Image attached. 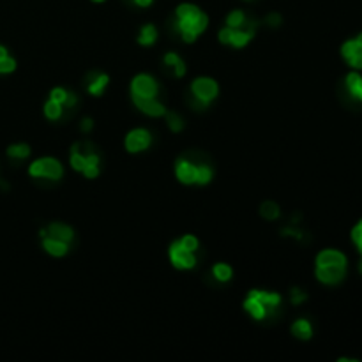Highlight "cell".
<instances>
[{"label": "cell", "instance_id": "obj_1", "mask_svg": "<svg viewBox=\"0 0 362 362\" xmlns=\"http://www.w3.org/2000/svg\"><path fill=\"white\" fill-rule=\"evenodd\" d=\"M175 27L186 43H193L207 28L209 18L196 6L180 4L175 11Z\"/></svg>", "mask_w": 362, "mask_h": 362}, {"label": "cell", "instance_id": "obj_2", "mask_svg": "<svg viewBox=\"0 0 362 362\" xmlns=\"http://www.w3.org/2000/svg\"><path fill=\"white\" fill-rule=\"evenodd\" d=\"M28 173L36 179H50V180H59L64 173V168L53 158H41V160L34 161L28 166Z\"/></svg>", "mask_w": 362, "mask_h": 362}, {"label": "cell", "instance_id": "obj_3", "mask_svg": "<svg viewBox=\"0 0 362 362\" xmlns=\"http://www.w3.org/2000/svg\"><path fill=\"white\" fill-rule=\"evenodd\" d=\"M219 87L212 78H196L191 85V94L198 101L200 106H207L218 96Z\"/></svg>", "mask_w": 362, "mask_h": 362}, {"label": "cell", "instance_id": "obj_4", "mask_svg": "<svg viewBox=\"0 0 362 362\" xmlns=\"http://www.w3.org/2000/svg\"><path fill=\"white\" fill-rule=\"evenodd\" d=\"M343 94L348 104L362 106V76L359 73H350L343 80Z\"/></svg>", "mask_w": 362, "mask_h": 362}, {"label": "cell", "instance_id": "obj_5", "mask_svg": "<svg viewBox=\"0 0 362 362\" xmlns=\"http://www.w3.org/2000/svg\"><path fill=\"white\" fill-rule=\"evenodd\" d=\"M346 276V263H327L316 265V278L323 285H338Z\"/></svg>", "mask_w": 362, "mask_h": 362}, {"label": "cell", "instance_id": "obj_6", "mask_svg": "<svg viewBox=\"0 0 362 362\" xmlns=\"http://www.w3.org/2000/svg\"><path fill=\"white\" fill-rule=\"evenodd\" d=\"M168 255H170L171 263H173L177 269H193V267L196 265L195 253H193V251H187L186 247L180 244V240L171 244Z\"/></svg>", "mask_w": 362, "mask_h": 362}, {"label": "cell", "instance_id": "obj_7", "mask_svg": "<svg viewBox=\"0 0 362 362\" xmlns=\"http://www.w3.org/2000/svg\"><path fill=\"white\" fill-rule=\"evenodd\" d=\"M341 55L348 62V66L355 69H362V34H359L357 37L346 41L343 44Z\"/></svg>", "mask_w": 362, "mask_h": 362}, {"label": "cell", "instance_id": "obj_8", "mask_svg": "<svg viewBox=\"0 0 362 362\" xmlns=\"http://www.w3.org/2000/svg\"><path fill=\"white\" fill-rule=\"evenodd\" d=\"M131 92L135 96L155 97V94H158V84H155V80L152 76L138 75L135 76V80L131 82Z\"/></svg>", "mask_w": 362, "mask_h": 362}, {"label": "cell", "instance_id": "obj_9", "mask_svg": "<svg viewBox=\"0 0 362 362\" xmlns=\"http://www.w3.org/2000/svg\"><path fill=\"white\" fill-rule=\"evenodd\" d=\"M133 103L138 108L140 112L147 113L151 117H161L166 113V108L155 99V97H144V96H135L133 94Z\"/></svg>", "mask_w": 362, "mask_h": 362}, {"label": "cell", "instance_id": "obj_10", "mask_svg": "<svg viewBox=\"0 0 362 362\" xmlns=\"http://www.w3.org/2000/svg\"><path fill=\"white\" fill-rule=\"evenodd\" d=\"M151 145V133L147 129H133L126 136V149L129 152H142Z\"/></svg>", "mask_w": 362, "mask_h": 362}, {"label": "cell", "instance_id": "obj_11", "mask_svg": "<svg viewBox=\"0 0 362 362\" xmlns=\"http://www.w3.org/2000/svg\"><path fill=\"white\" fill-rule=\"evenodd\" d=\"M177 179L182 184H195L196 179V164L189 163L186 160H180L175 166Z\"/></svg>", "mask_w": 362, "mask_h": 362}, {"label": "cell", "instance_id": "obj_12", "mask_svg": "<svg viewBox=\"0 0 362 362\" xmlns=\"http://www.w3.org/2000/svg\"><path fill=\"white\" fill-rule=\"evenodd\" d=\"M44 237H52V239L71 242L73 237H75V234H73V228L68 227V225L52 223L48 228H46V235H44Z\"/></svg>", "mask_w": 362, "mask_h": 362}, {"label": "cell", "instance_id": "obj_13", "mask_svg": "<svg viewBox=\"0 0 362 362\" xmlns=\"http://www.w3.org/2000/svg\"><path fill=\"white\" fill-rule=\"evenodd\" d=\"M244 309L253 316L255 320H263L269 314V309L262 304V301H258L253 295H247V298L244 301Z\"/></svg>", "mask_w": 362, "mask_h": 362}, {"label": "cell", "instance_id": "obj_14", "mask_svg": "<svg viewBox=\"0 0 362 362\" xmlns=\"http://www.w3.org/2000/svg\"><path fill=\"white\" fill-rule=\"evenodd\" d=\"M249 295H253V297H256V298H258V301H262V304L269 311H274L276 307L279 306V303H281V297H279V294H274V292L251 290Z\"/></svg>", "mask_w": 362, "mask_h": 362}, {"label": "cell", "instance_id": "obj_15", "mask_svg": "<svg viewBox=\"0 0 362 362\" xmlns=\"http://www.w3.org/2000/svg\"><path fill=\"white\" fill-rule=\"evenodd\" d=\"M43 247L52 256H64L68 253V242L52 239V237H43Z\"/></svg>", "mask_w": 362, "mask_h": 362}, {"label": "cell", "instance_id": "obj_16", "mask_svg": "<svg viewBox=\"0 0 362 362\" xmlns=\"http://www.w3.org/2000/svg\"><path fill=\"white\" fill-rule=\"evenodd\" d=\"M292 332L298 339H309L313 336V327H311V323L307 320L301 318L292 325Z\"/></svg>", "mask_w": 362, "mask_h": 362}, {"label": "cell", "instance_id": "obj_17", "mask_svg": "<svg viewBox=\"0 0 362 362\" xmlns=\"http://www.w3.org/2000/svg\"><path fill=\"white\" fill-rule=\"evenodd\" d=\"M97 173H99V158L94 152H90V154H87V161H85L84 175L87 179H96Z\"/></svg>", "mask_w": 362, "mask_h": 362}, {"label": "cell", "instance_id": "obj_18", "mask_svg": "<svg viewBox=\"0 0 362 362\" xmlns=\"http://www.w3.org/2000/svg\"><path fill=\"white\" fill-rule=\"evenodd\" d=\"M155 39H158V30H155L154 25L149 23L145 25V27H142V32H140V37H138L140 44L151 46V44L155 43Z\"/></svg>", "mask_w": 362, "mask_h": 362}, {"label": "cell", "instance_id": "obj_19", "mask_svg": "<svg viewBox=\"0 0 362 362\" xmlns=\"http://www.w3.org/2000/svg\"><path fill=\"white\" fill-rule=\"evenodd\" d=\"M164 64L175 69V76H179V78L180 76H184V73H186V66H184V62L180 60V57L173 52L164 55Z\"/></svg>", "mask_w": 362, "mask_h": 362}, {"label": "cell", "instance_id": "obj_20", "mask_svg": "<svg viewBox=\"0 0 362 362\" xmlns=\"http://www.w3.org/2000/svg\"><path fill=\"white\" fill-rule=\"evenodd\" d=\"M108 82H110V78H108L106 75H96V78L92 80V84L88 85V92H90L92 96H101L104 92V87L108 85Z\"/></svg>", "mask_w": 362, "mask_h": 362}, {"label": "cell", "instance_id": "obj_21", "mask_svg": "<svg viewBox=\"0 0 362 362\" xmlns=\"http://www.w3.org/2000/svg\"><path fill=\"white\" fill-rule=\"evenodd\" d=\"M8 155L12 160H25L30 155V147L25 144H15L8 149Z\"/></svg>", "mask_w": 362, "mask_h": 362}, {"label": "cell", "instance_id": "obj_22", "mask_svg": "<svg viewBox=\"0 0 362 362\" xmlns=\"http://www.w3.org/2000/svg\"><path fill=\"white\" fill-rule=\"evenodd\" d=\"M260 214L265 219H269V221H274V219L279 218L281 212H279V207L274 202H265L262 203V207H260Z\"/></svg>", "mask_w": 362, "mask_h": 362}, {"label": "cell", "instance_id": "obj_23", "mask_svg": "<svg viewBox=\"0 0 362 362\" xmlns=\"http://www.w3.org/2000/svg\"><path fill=\"white\" fill-rule=\"evenodd\" d=\"M212 180V170L207 166V164H196V179L195 184H209Z\"/></svg>", "mask_w": 362, "mask_h": 362}, {"label": "cell", "instance_id": "obj_24", "mask_svg": "<svg viewBox=\"0 0 362 362\" xmlns=\"http://www.w3.org/2000/svg\"><path fill=\"white\" fill-rule=\"evenodd\" d=\"M212 274L218 281H230L231 279V267L227 263H216L212 269Z\"/></svg>", "mask_w": 362, "mask_h": 362}, {"label": "cell", "instance_id": "obj_25", "mask_svg": "<svg viewBox=\"0 0 362 362\" xmlns=\"http://www.w3.org/2000/svg\"><path fill=\"white\" fill-rule=\"evenodd\" d=\"M44 115L48 117L50 120H57L62 115V104L57 103V101L50 99L48 103L44 104Z\"/></svg>", "mask_w": 362, "mask_h": 362}, {"label": "cell", "instance_id": "obj_26", "mask_svg": "<svg viewBox=\"0 0 362 362\" xmlns=\"http://www.w3.org/2000/svg\"><path fill=\"white\" fill-rule=\"evenodd\" d=\"M227 23L230 28H240L246 23V15H244L240 9H235V11H231L230 15H228Z\"/></svg>", "mask_w": 362, "mask_h": 362}, {"label": "cell", "instance_id": "obj_27", "mask_svg": "<svg viewBox=\"0 0 362 362\" xmlns=\"http://www.w3.org/2000/svg\"><path fill=\"white\" fill-rule=\"evenodd\" d=\"M85 161H87V155L78 152V145H75V149H73L71 152V166L75 168L76 171H84Z\"/></svg>", "mask_w": 362, "mask_h": 362}, {"label": "cell", "instance_id": "obj_28", "mask_svg": "<svg viewBox=\"0 0 362 362\" xmlns=\"http://www.w3.org/2000/svg\"><path fill=\"white\" fill-rule=\"evenodd\" d=\"M17 69V60L12 59L11 55L0 57V75H9Z\"/></svg>", "mask_w": 362, "mask_h": 362}, {"label": "cell", "instance_id": "obj_29", "mask_svg": "<svg viewBox=\"0 0 362 362\" xmlns=\"http://www.w3.org/2000/svg\"><path fill=\"white\" fill-rule=\"evenodd\" d=\"M166 122H168V126H170V129L173 133H179L180 129L184 128V122H182V119H180V115H177V113H168L166 115Z\"/></svg>", "mask_w": 362, "mask_h": 362}, {"label": "cell", "instance_id": "obj_30", "mask_svg": "<svg viewBox=\"0 0 362 362\" xmlns=\"http://www.w3.org/2000/svg\"><path fill=\"white\" fill-rule=\"evenodd\" d=\"M352 240H354V244L357 246L359 253H361L362 256V219L355 225L354 230H352Z\"/></svg>", "mask_w": 362, "mask_h": 362}, {"label": "cell", "instance_id": "obj_31", "mask_svg": "<svg viewBox=\"0 0 362 362\" xmlns=\"http://www.w3.org/2000/svg\"><path fill=\"white\" fill-rule=\"evenodd\" d=\"M180 244H182L187 251H193V253L198 249V239H196L195 235H184L182 239H180Z\"/></svg>", "mask_w": 362, "mask_h": 362}, {"label": "cell", "instance_id": "obj_32", "mask_svg": "<svg viewBox=\"0 0 362 362\" xmlns=\"http://www.w3.org/2000/svg\"><path fill=\"white\" fill-rule=\"evenodd\" d=\"M50 99L57 101V103H60V104H64L66 99H68V92H66L64 88H60V87L53 88L52 94H50Z\"/></svg>", "mask_w": 362, "mask_h": 362}, {"label": "cell", "instance_id": "obj_33", "mask_svg": "<svg viewBox=\"0 0 362 362\" xmlns=\"http://www.w3.org/2000/svg\"><path fill=\"white\" fill-rule=\"evenodd\" d=\"M231 34H234V28H230V27L223 28V30L219 32V41H221V43H225V44H230Z\"/></svg>", "mask_w": 362, "mask_h": 362}, {"label": "cell", "instance_id": "obj_34", "mask_svg": "<svg viewBox=\"0 0 362 362\" xmlns=\"http://www.w3.org/2000/svg\"><path fill=\"white\" fill-rule=\"evenodd\" d=\"M306 298H307V295L304 294V292L297 290V288H295V290L292 292V301H294V304H301V303H303V301H306Z\"/></svg>", "mask_w": 362, "mask_h": 362}, {"label": "cell", "instance_id": "obj_35", "mask_svg": "<svg viewBox=\"0 0 362 362\" xmlns=\"http://www.w3.org/2000/svg\"><path fill=\"white\" fill-rule=\"evenodd\" d=\"M283 235H287V237H295V239H303V231L301 230H294V228H285L283 230Z\"/></svg>", "mask_w": 362, "mask_h": 362}, {"label": "cell", "instance_id": "obj_36", "mask_svg": "<svg viewBox=\"0 0 362 362\" xmlns=\"http://www.w3.org/2000/svg\"><path fill=\"white\" fill-rule=\"evenodd\" d=\"M267 23L271 25V27H279L281 25V17L279 15H269L267 17Z\"/></svg>", "mask_w": 362, "mask_h": 362}, {"label": "cell", "instance_id": "obj_37", "mask_svg": "<svg viewBox=\"0 0 362 362\" xmlns=\"http://www.w3.org/2000/svg\"><path fill=\"white\" fill-rule=\"evenodd\" d=\"M92 126H94V124H92V120H90V119H84V120H82V124H80L82 131H85V133L90 131Z\"/></svg>", "mask_w": 362, "mask_h": 362}, {"label": "cell", "instance_id": "obj_38", "mask_svg": "<svg viewBox=\"0 0 362 362\" xmlns=\"http://www.w3.org/2000/svg\"><path fill=\"white\" fill-rule=\"evenodd\" d=\"M68 104V108H73L76 104V96L75 94H71V92H68V99H66V103Z\"/></svg>", "mask_w": 362, "mask_h": 362}, {"label": "cell", "instance_id": "obj_39", "mask_svg": "<svg viewBox=\"0 0 362 362\" xmlns=\"http://www.w3.org/2000/svg\"><path fill=\"white\" fill-rule=\"evenodd\" d=\"M135 4H138L140 8H147V6L152 4V0H133Z\"/></svg>", "mask_w": 362, "mask_h": 362}, {"label": "cell", "instance_id": "obj_40", "mask_svg": "<svg viewBox=\"0 0 362 362\" xmlns=\"http://www.w3.org/2000/svg\"><path fill=\"white\" fill-rule=\"evenodd\" d=\"M359 271H361V274H362V262L359 263Z\"/></svg>", "mask_w": 362, "mask_h": 362}, {"label": "cell", "instance_id": "obj_41", "mask_svg": "<svg viewBox=\"0 0 362 362\" xmlns=\"http://www.w3.org/2000/svg\"><path fill=\"white\" fill-rule=\"evenodd\" d=\"M94 2H103V0H94Z\"/></svg>", "mask_w": 362, "mask_h": 362}]
</instances>
